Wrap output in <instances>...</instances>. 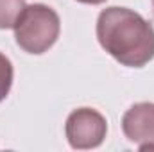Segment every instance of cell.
Returning <instances> with one entry per match:
<instances>
[{"instance_id":"obj_1","label":"cell","mask_w":154,"mask_h":152,"mask_svg":"<svg viewBox=\"0 0 154 152\" xmlns=\"http://www.w3.org/2000/svg\"><path fill=\"white\" fill-rule=\"evenodd\" d=\"M100 47L124 66L142 68L154 57V27L125 7H106L97 18Z\"/></svg>"},{"instance_id":"obj_2","label":"cell","mask_w":154,"mask_h":152,"mask_svg":"<svg viewBox=\"0 0 154 152\" xmlns=\"http://www.w3.org/2000/svg\"><path fill=\"white\" fill-rule=\"evenodd\" d=\"M13 29L18 47L29 54L39 56L57 41L61 20L52 7L45 4H32L25 5Z\"/></svg>"},{"instance_id":"obj_3","label":"cell","mask_w":154,"mask_h":152,"mask_svg":"<svg viewBox=\"0 0 154 152\" xmlns=\"http://www.w3.org/2000/svg\"><path fill=\"white\" fill-rule=\"evenodd\" d=\"M65 132L70 147L74 149H95L108 132V122L97 109L79 108L68 114Z\"/></svg>"},{"instance_id":"obj_4","label":"cell","mask_w":154,"mask_h":152,"mask_svg":"<svg viewBox=\"0 0 154 152\" xmlns=\"http://www.w3.org/2000/svg\"><path fill=\"white\" fill-rule=\"evenodd\" d=\"M125 138L140 150H154V104L140 102L131 106L122 116Z\"/></svg>"},{"instance_id":"obj_5","label":"cell","mask_w":154,"mask_h":152,"mask_svg":"<svg viewBox=\"0 0 154 152\" xmlns=\"http://www.w3.org/2000/svg\"><path fill=\"white\" fill-rule=\"evenodd\" d=\"M25 9V0H0V29H13Z\"/></svg>"},{"instance_id":"obj_6","label":"cell","mask_w":154,"mask_h":152,"mask_svg":"<svg viewBox=\"0 0 154 152\" xmlns=\"http://www.w3.org/2000/svg\"><path fill=\"white\" fill-rule=\"evenodd\" d=\"M13 77H14V70H13V63L9 61V57H5L0 52V102L9 95L11 86H13Z\"/></svg>"},{"instance_id":"obj_7","label":"cell","mask_w":154,"mask_h":152,"mask_svg":"<svg viewBox=\"0 0 154 152\" xmlns=\"http://www.w3.org/2000/svg\"><path fill=\"white\" fill-rule=\"evenodd\" d=\"M81 4H91V5H99V4H104L106 0H77Z\"/></svg>"},{"instance_id":"obj_8","label":"cell","mask_w":154,"mask_h":152,"mask_svg":"<svg viewBox=\"0 0 154 152\" xmlns=\"http://www.w3.org/2000/svg\"><path fill=\"white\" fill-rule=\"evenodd\" d=\"M152 5H154V0H152Z\"/></svg>"}]
</instances>
